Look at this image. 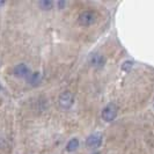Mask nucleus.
Segmentation results:
<instances>
[{"instance_id":"obj_12","label":"nucleus","mask_w":154,"mask_h":154,"mask_svg":"<svg viewBox=\"0 0 154 154\" xmlns=\"http://www.w3.org/2000/svg\"><path fill=\"white\" fill-rule=\"evenodd\" d=\"M4 5H5V1H2V0H1V1H0V7H1V6H4Z\"/></svg>"},{"instance_id":"obj_13","label":"nucleus","mask_w":154,"mask_h":154,"mask_svg":"<svg viewBox=\"0 0 154 154\" xmlns=\"http://www.w3.org/2000/svg\"><path fill=\"white\" fill-rule=\"evenodd\" d=\"M92 154H100L99 152H94V153H92Z\"/></svg>"},{"instance_id":"obj_15","label":"nucleus","mask_w":154,"mask_h":154,"mask_svg":"<svg viewBox=\"0 0 154 154\" xmlns=\"http://www.w3.org/2000/svg\"><path fill=\"white\" fill-rule=\"evenodd\" d=\"M153 106H154V103H153Z\"/></svg>"},{"instance_id":"obj_8","label":"nucleus","mask_w":154,"mask_h":154,"mask_svg":"<svg viewBox=\"0 0 154 154\" xmlns=\"http://www.w3.org/2000/svg\"><path fill=\"white\" fill-rule=\"evenodd\" d=\"M79 139L78 138H72L71 140H69V143L66 144V151L72 153V152H75L78 148H79Z\"/></svg>"},{"instance_id":"obj_10","label":"nucleus","mask_w":154,"mask_h":154,"mask_svg":"<svg viewBox=\"0 0 154 154\" xmlns=\"http://www.w3.org/2000/svg\"><path fill=\"white\" fill-rule=\"evenodd\" d=\"M132 67H133V62H131V60H126L122 64V69L124 72H130Z\"/></svg>"},{"instance_id":"obj_7","label":"nucleus","mask_w":154,"mask_h":154,"mask_svg":"<svg viewBox=\"0 0 154 154\" xmlns=\"http://www.w3.org/2000/svg\"><path fill=\"white\" fill-rule=\"evenodd\" d=\"M42 73L41 72H32L30 73L28 77H27V81H28V84L31 86H37L41 84V81H42Z\"/></svg>"},{"instance_id":"obj_14","label":"nucleus","mask_w":154,"mask_h":154,"mask_svg":"<svg viewBox=\"0 0 154 154\" xmlns=\"http://www.w3.org/2000/svg\"><path fill=\"white\" fill-rule=\"evenodd\" d=\"M0 89H1V86H0Z\"/></svg>"},{"instance_id":"obj_4","label":"nucleus","mask_w":154,"mask_h":154,"mask_svg":"<svg viewBox=\"0 0 154 154\" xmlns=\"http://www.w3.org/2000/svg\"><path fill=\"white\" fill-rule=\"evenodd\" d=\"M58 103L63 109H69L74 104V95L71 92H63L58 97Z\"/></svg>"},{"instance_id":"obj_9","label":"nucleus","mask_w":154,"mask_h":154,"mask_svg":"<svg viewBox=\"0 0 154 154\" xmlns=\"http://www.w3.org/2000/svg\"><path fill=\"white\" fill-rule=\"evenodd\" d=\"M54 2L51 0H41L38 1V6L42 11H51L54 8Z\"/></svg>"},{"instance_id":"obj_6","label":"nucleus","mask_w":154,"mask_h":154,"mask_svg":"<svg viewBox=\"0 0 154 154\" xmlns=\"http://www.w3.org/2000/svg\"><path fill=\"white\" fill-rule=\"evenodd\" d=\"M13 73H14V75L15 77H19V78H27L29 74H30V71H29V67L26 65V64H17L14 69H13Z\"/></svg>"},{"instance_id":"obj_2","label":"nucleus","mask_w":154,"mask_h":154,"mask_svg":"<svg viewBox=\"0 0 154 154\" xmlns=\"http://www.w3.org/2000/svg\"><path fill=\"white\" fill-rule=\"evenodd\" d=\"M117 114H118V108H117V106H116L115 103H108V104L103 108V110H102L101 117H102V119H103L104 122L110 123V122H112L116 117H117Z\"/></svg>"},{"instance_id":"obj_3","label":"nucleus","mask_w":154,"mask_h":154,"mask_svg":"<svg viewBox=\"0 0 154 154\" xmlns=\"http://www.w3.org/2000/svg\"><path fill=\"white\" fill-rule=\"evenodd\" d=\"M103 143V136L101 134L100 132H96V133H92L89 134L87 138H86L85 145L87 148H91V149H96L102 145Z\"/></svg>"},{"instance_id":"obj_5","label":"nucleus","mask_w":154,"mask_h":154,"mask_svg":"<svg viewBox=\"0 0 154 154\" xmlns=\"http://www.w3.org/2000/svg\"><path fill=\"white\" fill-rule=\"evenodd\" d=\"M106 58L101 54H93L89 58V64L95 69H102L106 65Z\"/></svg>"},{"instance_id":"obj_1","label":"nucleus","mask_w":154,"mask_h":154,"mask_svg":"<svg viewBox=\"0 0 154 154\" xmlns=\"http://www.w3.org/2000/svg\"><path fill=\"white\" fill-rule=\"evenodd\" d=\"M96 20H97V13L92 9L84 11L78 16V22L82 27H89L96 22Z\"/></svg>"},{"instance_id":"obj_11","label":"nucleus","mask_w":154,"mask_h":154,"mask_svg":"<svg viewBox=\"0 0 154 154\" xmlns=\"http://www.w3.org/2000/svg\"><path fill=\"white\" fill-rule=\"evenodd\" d=\"M66 5H67L66 1H63V0L57 1V7H58V9H64V8L66 7Z\"/></svg>"}]
</instances>
